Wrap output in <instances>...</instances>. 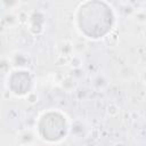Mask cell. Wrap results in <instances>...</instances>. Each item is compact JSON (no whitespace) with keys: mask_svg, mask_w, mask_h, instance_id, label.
I'll return each instance as SVG.
<instances>
[{"mask_svg":"<svg viewBox=\"0 0 146 146\" xmlns=\"http://www.w3.org/2000/svg\"><path fill=\"white\" fill-rule=\"evenodd\" d=\"M60 88L64 90V91H67V92H71L75 89V80L73 79V76L66 74L64 75V78L58 82Z\"/></svg>","mask_w":146,"mask_h":146,"instance_id":"6da1fadb","label":"cell"},{"mask_svg":"<svg viewBox=\"0 0 146 146\" xmlns=\"http://www.w3.org/2000/svg\"><path fill=\"white\" fill-rule=\"evenodd\" d=\"M58 50H59V56H64V57H71L72 55H74L73 52V46L72 42L70 41H63L59 43L58 46Z\"/></svg>","mask_w":146,"mask_h":146,"instance_id":"7a4b0ae2","label":"cell"},{"mask_svg":"<svg viewBox=\"0 0 146 146\" xmlns=\"http://www.w3.org/2000/svg\"><path fill=\"white\" fill-rule=\"evenodd\" d=\"M72 46H73V52L75 55H81L87 50V43L83 42L82 40H78L74 43L72 42Z\"/></svg>","mask_w":146,"mask_h":146,"instance_id":"3957f363","label":"cell"},{"mask_svg":"<svg viewBox=\"0 0 146 146\" xmlns=\"http://www.w3.org/2000/svg\"><path fill=\"white\" fill-rule=\"evenodd\" d=\"M119 113H120V108H119V106L116 104L110 103L107 105V107H106V114H107V116H110V117H116L119 115Z\"/></svg>","mask_w":146,"mask_h":146,"instance_id":"277c9868","label":"cell"},{"mask_svg":"<svg viewBox=\"0 0 146 146\" xmlns=\"http://www.w3.org/2000/svg\"><path fill=\"white\" fill-rule=\"evenodd\" d=\"M67 64H70V66L73 67V68H80L82 66V58L80 57V55H75L74 54V55H72L70 57Z\"/></svg>","mask_w":146,"mask_h":146,"instance_id":"5b68a950","label":"cell"},{"mask_svg":"<svg viewBox=\"0 0 146 146\" xmlns=\"http://www.w3.org/2000/svg\"><path fill=\"white\" fill-rule=\"evenodd\" d=\"M38 100H39V96H38V94L35 91H29L27 92V95H26V102L29 104L34 105V104L38 103Z\"/></svg>","mask_w":146,"mask_h":146,"instance_id":"8992f818","label":"cell"},{"mask_svg":"<svg viewBox=\"0 0 146 146\" xmlns=\"http://www.w3.org/2000/svg\"><path fill=\"white\" fill-rule=\"evenodd\" d=\"M0 1L3 5V7L7 9H14L19 3V0H0Z\"/></svg>","mask_w":146,"mask_h":146,"instance_id":"52a82bcc","label":"cell"},{"mask_svg":"<svg viewBox=\"0 0 146 146\" xmlns=\"http://www.w3.org/2000/svg\"><path fill=\"white\" fill-rule=\"evenodd\" d=\"M29 18H30V16L27 15L26 11H21L17 15V22L19 24H27L29 23Z\"/></svg>","mask_w":146,"mask_h":146,"instance_id":"ba28073f","label":"cell"},{"mask_svg":"<svg viewBox=\"0 0 146 146\" xmlns=\"http://www.w3.org/2000/svg\"><path fill=\"white\" fill-rule=\"evenodd\" d=\"M95 79H96V80H94V84H95L96 87L100 88V87H103V86L106 84V80L104 79L103 75H97Z\"/></svg>","mask_w":146,"mask_h":146,"instance_id":"9c48e42d","label":"cell"},{"mask_svg":"<svg viewBox=\"0 0 146 146\" xmlns=\"http://www.w3.org/2000/svg\"><path fill=\"white\" fill-rule=\"evenodd\" d=\"M136 16H137V18H136L137 23H140V24H144V23H145L146 16H145V11H144L143 9H141V10H137Z\"/></svg>","mask_w":146,"mask_h":146,"instance_id":"30bf717a","label":"cell"},{"mask_svg":"<svg viewBox=\"0 0 146 146\" xmlns=\"http://www.w3.org/2000/svg\"><path fill=\"white\" fill-rule=\"evenodd\" d=\"M9 60L7 59H0V71L1 72H6L9 70Z\"/></svg>","mask_w":146,"mask_h":146,"instance_id":"8fae6325","label":"cell"},{"mask_svg":"<svg viewBox=\"0 0 146 146\" xmlns=\"http://www.w3.org/2000/svg\"><path fill=\"white\" fill-rule=\"evenodd\" d=\"M5 31V24L3 23H0V34Z\"/></svg>","mask_w":146,"mask_h":146,"instance_id":"7c38bea8","label":"cell"}]
</instances>
